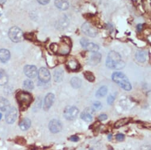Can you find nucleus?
Listing matches in <instances>:
<instances>
[{"label":"nucleus","instance_id":"obj_1","mask_svg":"<svg viewBox=\"0 0 151 150\" xmlns=\"http://www.w3.org/2000/svg\"><path fill=\"white\" fill-rule=\"evenodd\" d=\"M106 66L112 69L119 70L124 67L125 63L122 60L121 56L118 53L112 51L108 54Z\"/></svg>","mask_w":151,"mask_h":150},{"label":"nucleus","instance_id":"obj_2","mask_svg":"<svg viewBox=\"0 0 151 150\" xmlns=\"http://www.w3.org/2000/svg\"><path fill=\"white\" fill-rule=\"evenodd\" d=\"M112 79L124 90L129 91L132 89L131 84L124 73L120 72H114L112 75Z\"/></svg>","mask_w":151,"mask_h":150},{"label":"nucleus","instance_id":"obj_3","mask_svg":"<svg viewBox=\"0 0 151 150\" xmlns=\"http://www.w3.org/2000/svg\"><path fill=\"white\" fill-rule=\"evenodd\" d=\"M17 99L21 109L25 110L32 102V96L28 92L20 91L17 94Z\"/></svg>","mask_w":151,"mask_h":150},{"label":"nucleus","instance_id":"obj_4","mask_svg":"<svg viewBox=\"0 0 151 150\" xmlns=\"http://www.w3.org/2000/svg\"><path fill=\"white\" fill-rule=\"evenodd\" d=\"M8 36L14 43H18L23 40V33L20 29L17 27H11L8 31Z\"/></svg>","mask_w":151,"mask_h":150},{"label":"nucleus","instance_id":"obj_5","mask_svg":"<svg viewBox=\"0 0 151 150\" xmlns=\"http://www.w3.org/2000/svg\"><path fill=\"white\" fill-rule=\"evenodd\" d=\"M79 112L78 109L75 106H67L63 112L64 117L66 119L72 121L75 119Z\"/></svg>","mask_w":151,"mask_h":150},{"label":"nucleus","instance_id":"obj_6","mask_svg":"<svg viewBox=\"0 0 151 150\" xmlns=\"http://www.w3.org/2000/svg\"><path fill=\"white\" fill-rule=\"evenodd\" d=\"M81 29L84 34L91 37H95L97 34V30L90 24L87 23L82 24Z\"/></svg>","mask_w":151,"mask_h":150},{"label":"nucleus","instance_id":"obj_7","mask_svg":"<svg viewBox=\"0 0 151 150\" xmlns=\"http://www.w3.org/2000/svg\"><path fill=\"white\" fill-rule=\"evenodd\" d=\"M17 117V110L14 107H12V108H10L7 111L6 117H5V119L7 123L9 124L13 123L16 120Z\"/></svg>","mask_w":151,"mask_h":150},{"label":"nucleus","instance_id":"obj_8","mask_svg":"<svg viewBox=\"0 0 151 150\" xmlns=\"http://www.w3.org/2000/svg\"><path fill=\"white\" fill-rule=\"evenodd\" d=\"M38 77L41 82L47 83L51 79V73L46 68H41L38 72Z\"/></svg>","mask_w":151,"mask_h":150},{"label":"nucleus","instance_id":"obj_9","mask_svg":"<svg viewBox=\"0 0 151 150\" xmlns=\"http://www.w3.org/2000/svg\"><path fill=\"white\" fill-rule=\"evenodd\" d=\"M49 130L52 133H58L62 129V124L58 119H52L49 123Z\"/></svg>","mask_w":151,"mask_h":150},{"label":"nucleus","instance_id":"obj_10","mask_svg":"<svg viewBox=\"0 0 151 150\" xmlns=\"http://www.w3.org/2000/svg\"><path fill=\"white\" fill-rule=\"evenodd\" d=\"M25 75L29 78H34L37 74V70L33 65H26L24 68Z\"/></svg>","mask_w":151,"mask_h":150},{"label":"nucleus","instance_id":"obj_11","mask_svg":"<svg viewBox=\"0 0 151 150\" xmlns=\"http://www.w3.org/2000/svg\"><path fill=\"white\" fill-rule=\"evenodd\" d=\"M54 99L55 96L53 93H49L47 94L45 98L44 105V110L45 111H48L51 108V107L52 106L54 102Z\"/></svg>","mask_w":151,"mask_h":150},{"label":"nucleus","instance_id":"obj_12","mask_svg":"<svg viewBox=\"0 0 151 150\" xmlns=\"http://www.w3.org/2000/svg\"><path fill=\"white\" fill-rule=\"evenodd\" d=\"M101 59V54L98 52H94L88 59V63L90 65L96 66L100 62Z\"/></svg>","mask_w":151,"mask_h":150},{"label":"nucleus","instance_id":"obj_13","mask_svg":"<svg viewBox=\"0 0 151 150\" xmlns=\"http://www.w3.org/2000/svg\"><path fill=\"white\" fill-rule=\"evenodd\" d=\"M55 5L60 10H66L69 8L70 3L68 0H55Z\"/></svg>","mask_w":151,"mask_h":150},{"label":"nucleus","instance_id":"obj_14","mask_svg":"<svg viewBox=\"0 0 151 150\" xmlns=\"http://www.w3.org/2000/svg\"><path fill=\"white\" fill-rule=\"evenodd\" d=\"M10 58V52L5 49L0 50V61L3 63H6Z\"/></svg>","mask_w":151,"mask_h":150},{"label":"nucleus","instance_id":"obj_15","mask_svg":"<svg viewBox=\"0 0 151 150\" xmlns=\"http://www.w3.org/2000/svg\"><path fill=\"white\" fill-rule=\"evenodd\" d=\"M10 102L7 99L0 97V110L2 111H7L10 108Z\"/></svg>","mask_w":151,"mask_h":150},{"label":"nucleus","instance_id":"obj_16","mask_svg":"<svg viewBox=\"0 0 151 150\" xmlns=\"http://www.w3.org/2000/svg\"><path fill=\"white\" fill-rule=\"evenodd\" d=\"M20 129L23 131H26L31 126V121L29 118H24L19 123Z\"/></svg>","mask_w":151,"mask_h":150},{"label":"nucleus","instance_id":"obj_17","mask_svg":"<svg viewBox=\"0 0 151 150\" xmlns=\"http://www.w3.org/2000/svg\"><path fill=\"white\" fill-rule=\"evenodd\" d=\"M67 67L71 70H77L80 68V65L77 61V60L75 59H71L67 63Z\"/></svg>","mask_w":151,"mask_h":150},{"label":"nucleus","instance_id":"obj_18","mask_svg":"<svg viewBox=\"0 0 151 150\" xmlns=\"http://www.w3.org/2000/svg\"><path fill=\"white\" fill-rule=\"evenodd\" d=\"M63 71L62 69H57L54 73V79L56 82H60L63 80Z\"/></svg>","mask_w":151,"mask_h":150},{"label":"nucleus","instance_id":"obj_19","mask_svg":"<svg viewBox=\"0 0 151 150\" xmlns=\"http://www.w3.org/2000/svg\"><path fill=\"white\" fill-rule=\"evenodd\" d=\"M8 82V76L6 72L0 68V86L5 85Z\"/></svg>","mask_w":151,"mask_h":150},{"label":"nucleus","instance_id":"obj_20","mask_svg":"<svg viewBox=\"0 0 151 150\" xmlns=\"http://www.w3.org/2000/svg\"><path fill=\"white\" fill-rule=\"evenodd\" d=\"M84 48L87 50L89 52H91L93 53L97 52L99 50V47L98 45L93 43H89V42L87 44V45L85 46Z\"/></svg>","mask_w":151,"mask_h":150},{"label":"nucleus","instance_id":"obj_21","mask_svg":"<svg viewBox=\"0 0 151 150\" xmlns=\"http://www.w3.org/2000/svg\"><path fill=\"white\" fill-rule=\"evenodd\" d=\"M147 53L143 51H139L136 53V59L139 62H145L146 60Z\"/></svg>","mask_w":151,"mask_h":150},{"label":"nucleus","instance_id":"obj_22","mask_svg":"<svg viewBox=\"0 0 151 150\" xmlns=\"http://www.w3.org/2000/svg\"><path fill=\"white\" fill-rule=\"evenodd\" d=\"M131 121V118H122L120 119V120L117 121L116 123L114 124V126L116 128H120L122 126H123L124 125H126V124H127L129 122Z\"/></svg>","mask_w":151,"mask_h":150},{"label":"nucleus","instance_id":"obj_23","mask_svg":"<svg viewBox=\"0 0 151 150\" xmlns=\"http://www.w3.org/2000/svg\"><path fill=\"white\" fill-rule=\"evenodd\" d=\"M71 84L74 88L77 89V88H79L81 87V84H82V81L79 78H78L77 77H74L71 79Z\"/></svg>","mask_w":151,"mask_h":150},{"label":"nucleus","instance_id":"obj_24","mask_svg":"<svg viewBox=\"0 0 151 150\" xmlns=\"http://www.w3.org/2000/svg\"><path fill=\"white\" fill-rule=\"evenodd\" d=\"M107 91H108V89H107V87H105V86H103V87H101L97 91L96 95V96L97 98L103 97V96H104L107 94Z\"/></svg>","mask_w":151,"mask_h":150},{"label":"nucleus","instance_id":"obj_25","mask_svg":"<svg viewBox=\"0 0 151 150\" xmlns=\"http://www.w3.org/2000/svg\"><path fill=\"white\" fill-rule=\"evenodd\" d=\"M81 118L86 122H91L93 120V116L90 112L85 111L81 114Z\"/></svg>","mask_w":151,"mask_h":150},{"label":"nucleus","instance_id":"obj_26","mask_svg":"<svg viewBox=\"0 0 151 150\" xmlns=\"http://www.w3.org/2000/svg\"><path fill=\"white\" fill-rule=\"evenodd\" d=\"M84 75L85 78L87 80H88L89 82H94L95 76L92 72H89V71H86L84 73Z\"/></svg>","mask_w":151,"mask_h":150},{"label":"nucleus","instance_id":"obj_27","mask_svg":"<svg viewBox=\"0 0 151 150\" xmlns=\"http://www.w3.org/2000/svg\"><path fill=\"white\" fill-rule=\"evenodd\" d=\"M23 87L28 90H32L34 88V83L30 80H26L23 83Z\"/></svg>","mask_w":151,"mask_h":150},{"label":"nucleus","instance_id":"obj_28","mask_svg":"<svg viewBox=\"0 0 151 150\" xmlns=\"http://www.w3.org/2000/svg\"><path fill=\"white\" fill-rule=\"evenodd\" d=\"M93 106H94V108L96 110H99L102 107V105H101V102H96L94 105H93Z\"/></svg>","mask_w":151,"mask_h":150},{"label":"nucleus","instance_id":"obj_29","mask_svg":"<svg viewBox=\"0 0 151 150\" xmlns=\"http://www.w3.org/2000/svg\"><path fill=\"white\" fill-rule=\"evenodd\" d=\"M80 43H81V45H82V46L84 48L85 47V46L87 45V44L88 43V40L85 38H83L80 40Z\"/></svg>","mask_w":151,"mask_h":150},{"label":"nucleus","instance_id":"obj_30","mask_svg":"<svg viewBox=\"0 0 151 150\" xmlns=\"http://www.w3.org/2000/svg\"><path fill=\"white\" fill-rule=\"evenodd\" d=\"M116 138L119 141H122L124 139V135L123 134H117L116 135Z\"/></svg>","mask_w":151,"mask_h":150},{"label":"nucleus","instance_id":"obj_31","mask_svg":"<svg viewBox=\"0 0 151 150\" xmlns=\"http://www.w3.org/2000/svg\"><path fill=\"white\" fill-rule=\"evenodd\" d=\"M114 99H114V97L113 96H112V95H110V96H109V97H108L107 102H108V103H109V104L112 105V104H113V103L114 102Z\"/></svg>","mask_w":151,"mask_h":150},{"label":"nucleus","instance_id":"obj_32","mask_svg":"<svg viewBox=\"0 0 151 150\" xmlns=\"http://www.w3.org/2000/svg\"><path fill=\"white\" fill-rule=\"evenodd\" d=\"M37 1L41 5H46L50 2V0H37Z\"/></svg>","mask_w":151,"mask_h":150},{"label":"nucleus","instance_id":"obj_33","mask_svg":"<svg viewBox=\"0 0 151 150\" xmlns=\"http://www.w3.org/2000/svg\"><path fill=\"white\" fill-rule=\"evenodd\" d=\"M98 119L100 121H104L107 119V116L105 114H101L98 117Z\"/></svg>","mask_w":151,"mask_h":150},{"label":"nucleus","instance_id":"obj_34","mask_svg":"<svg viewBox=\"0 0 151 150\" xmlns=\"http://www.w3.org/2000/svg\"><path fill=\"white\" fill-rule=\"evenodd\" d=\"M70 140L72 141H74V142H77L78 140H79V138L77 136H72L71 138H70Z\"/></svg>","mask_w":151,"mask_h":150},{"label":"nucleus","instance_id":"obj_35","mask_svg":"<svg viewBox=\"0 0 151 150\" xmlns=\"http://www.w3.org/2000/svg\"><path fill=\"white\" fill-rule=\"evenodd\" d=\"M137 27H138V30L139 31H140L142 30V24H139Z\"/></svg>","mask_w":151,"mask_h":150},{"label":"nucleus","instance_id":"obj_36","mask_svg":"<svg viewBox=\"0 0 151 150\" xmlns=\"http://www.w3.org/2000/svg\"><path fill=\"white\" fill-rule=\"evenodd\" d=\"M6 1L7 0H0V5L4 4L6 2Z\"/></svg>","mask_w":151,"mask_h":150},{"label":"nucleus","instance_id":"obj_37","mask_svg":"<svg viewBox=\"0 0 151 150\" xmlns=\"http://www.w3.org/2000/svg\"><path fill=\"white\" fill-rule=\"evenodd\" d=\"M1 117H2V114H1V113H0V119H1Z\"/></svg>","mask_w":151,"mask_h":150},{"label":"nucleus","instance_id":"obj_38","mask_svg":"<svg viewBox=\"0 0 151 150\" xmlns=\"http://www.w3.org/2000/svg\"><path fill=\"white\" fill-rule=\"evenodd\" d=\"M109 140H110H110H111V138H112V135H109Z\"/></svg>","mask_w":151,"mask_h":150},{"label":"nucleus","instance_id":"obj_39","mask_svg":"<svg viewBox=\"0 0 151 150\" xmlns=\"http://www.w3.org/2000/svg\"><path fill=\"white\" fill-rule=\"evenodd\" d=\"M111 150H113V149H111Z\"/></svg>","mask_w":151,"mask_h":150}]
</instances>
